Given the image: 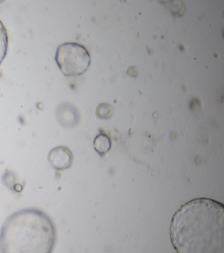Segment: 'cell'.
Returning <instances> with one entry per match:
<instances>
[{"mask_svg":"<svg viewBox=\"0 0 224 253\" xmlns=\"http://www.w3.org/2000/svg\"><path fill=\"white\" fill-rule=\"evenodd\" d=\"M8 35L4 24L0 20V65L6 57L8 49Z\"/></svg>","mask_w":224,"mask_h":253,"instance_id":"6","label":"cell"},{"mask_svg":"<svg viewBox=\"0 0 224 253\" xmlns=\"http://www.w3.org/2000/svg\"><path fill=\"white\" fill-rule=\"evenodd\" d=\"M223 204L198 198L184 204L171 221V243L177 253H224Z\"/></svg>","mask_w":224,"mask_h":253,"instance_id":"1","label":"cell"},{"mask_svg":"<svg viewBox=\"0 0 224 253\" xmlns=\"http://www.w3.org/2000/svg\"><path fill=\"white\" fill-rule=\"evenodd\" d=\"M48 160L54 169L63 171L68 169L72 165L73 155L69 148L66 146H56L49 153Z\"/></svg>","mask_w":224,"mask_h":253,"instance_id":"4","label":"cell"},{"mask_svg":"<svg viewBox=\"0 0 224 253\" xmlns=\"http://www.w3.org/2000/svg\"><path fill=\"white\" fill-rule=\"evenodd\" d=\"M112 111H113V108L111 105L101 104L97 109V114L101 118H109L112 114Z\"/></svg>","mask_w":224,"mask_h":253,"instance_id":"7","label":"cell"},{"mask_svg":"<svg viewBox=\"0 0 224 253\" xmlns=\"http://www.w3.org/2000/svg\"><path fill=\"white\" fill-rule=\"evenodd\" d=\"M111 140L105 133H100L94 139V147L101 156L107 153L111 148Z\"/></svg>","mask_w":224,"mask_h":253,"instance_id":"5","label":"cell"},{"mask_svg":"<svg viewBox=\"0 0 224 253\" xmlns=\"http://www.w3.org/2000/svg\"><path fill=\"white\" fill-rule=\"evenodd\" d=\"M56 61L61 72L67 77H76L89 68L91 58L86 47L79 43L66 42L57 49Z\"/></svg>","mask_w":224,"mask_h":253,"instance_id":"3","label":"cell"},{"mask_svg":"<svg viewBox=\"0 0 224 253\" xmlns=\"http://www.w3.org/2000/svg\"><path fill=\"white\" fill-rule=\"evenodd\" d=\"M56 241L52 219L35 208L13 213L0 230L1 253H52Z\"/></svg>","mask_w":224,"mask_h":253,"instance_id":"2","label":"cell"}]
</instances>
